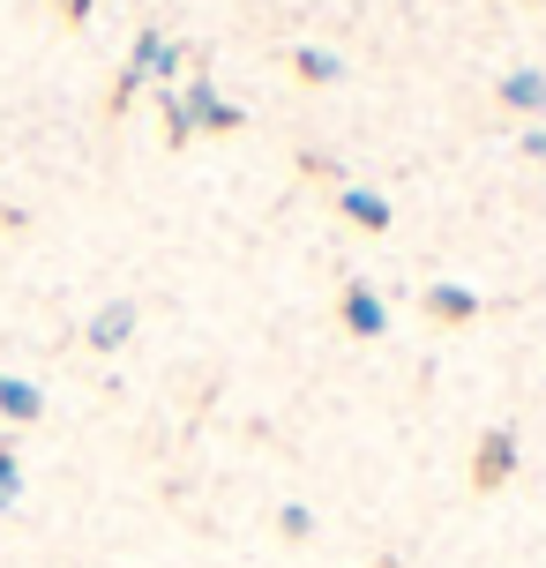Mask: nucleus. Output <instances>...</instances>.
Masks as SVG:
<instances>
[{
	"mask_svg": "<svg viewBox=\"0 0 546 568\" xmlns=\"http://www.w3.org/2000/svg\"><path fill=\"white\" fill-rule=\"evenodd\" d=\"M502 105H509V113H546V75H539V68L502 75Z\"/></svg>",
	"mask_w": 546,
	"mask_h": 568,
	"instance_id": "7",
	"label": "nucleus"
},
{
	"mask_svg": "<svg viewBox=\"0 0 546 568\" xmlns=\"http://www.w3.org/2000/svg\"><path fill=\"white\" fill-rule=\"evenodd\" d=\"M165 120H173V135H188V128L232 135V128H240V105H225V98H218V83H210V75H195V90H188V98H165Z\"/></svg>",
	"mask_w": 546,
	"mask_h": 568,
	"instance_id": "1",
	"label": "nucleus"
},
{
	"mask_svg": "<svg viewBox=\"0 0 546 568\" xmlns=\"http://www.w3.org/2000/svg\"><path fill=\"white\" fill-rule=\"evenodd\" d=\"M0 412H8L16 426H30L38 412H46V389H38V382H23V374H0Z\"/></svg>",
	"mask_w": 546,
	"mask_h": 568,
	"instance_id": "6",
	"label": "nucleus"
},
{
	"mask_svg": "<svg viewBox=\"0 0 546 568\" xmlns=\"http://www.w3.org/2000/svg\"><path fill=\"white\" fill-rule=\"evenodd\" d=\"M509 471H517V426L479 434V449H472V486H502Z\"/></svg>",
	"mask_w": 546,
	"mask_h": 568,
	"instance_id": "3",
	"label": "nucleus"
},
{
	"mask_svg": "<svg viewBox=\"0 0 546 568\" xmlns=\"http://www.w3.org/2000/svg\"><path fill=\"white\" fill-rule=\"evenodd\" d=\"M23 494V471H16V442H0V509Z\"/></svg>",
	"mask_w": 546,
	"mask_h": 568,
	"instance_id": "11",
	"label": "nucleus"
},
{
	"mask_svg": "<svg viewBox=\"0 0 546 568\" xmlns=\"http://www.w3.org/2000/svg\"><path fill=\"white\" fill-rule=\"evenodd\" d=\"M345 329L352 337H382V329H390V307L374 300L367 284H345Z\"/></svg>",
	"mask_w": 546,
	"mask_h": 568,
	"instance_id": "5",
	"label": "nucleus"
},
{
	"mask_svg": "<svg viewBox=\"0 0 546 568\" xmlns=\"http://www.w3.org/2000/svg\"><path fill=\"white\" fill-rule=\"evenodd\" d=\"M173 68H180V45L165 38V30H143V38H135V53H128V75H120L113 105H128V98H135L150 75H173Z\"/></svg>",
	"mask_w": 546,
	"mask_h": 568,
	"instance_id": "2",
	"label": "nucleus"
},
{
	"mask_svg": "<svg viewBox=\"0 0 546 568\" xmlns=\"http://www.w3.org/2000/svg\"><path fill=\"white\" fill-rule=\"evenodd\" d=\"M128 337H135V300H105V307L90 314V344L98 352H120Z\"/></svg>",
	"mask_w": 546,
	"mask_h": 568,
	"instance_id": "4",
	"label": "nucleus"
},
{
	"mask_svg": "<svg viewBox=\"0 0 546 568\" xmlns=\"http://www.w3.org/2000/svg\"><path fill=\"white\" fill-rule=\"evenodd\" d=\"M524 150H532V158H546V128H532V135H524Z\"/></svg>",
	"mask_w": 546,
	"mask_h": 568,
	"instance_id": "13",
	"label": "nucleus"
},
{
	"mask_svg": "<svg viewBox=\"0 0 546 568\" xmlns=\"http://www.w3.org/2000/svg\"><path fill=\"white\" fill-rule=\"evenodd\" d=\"M427 307L442 314V322H472V314H479V292H472V284H427Z\"/></svg>",
	"mask_w": 546,
	"mask_h": 568,
	"instance_id": "8",
	"label": "nucleus"
},
{
	"mask_svg": "<svg viewBox=\"0 0 546 568\" xmlns=\"http://www.w3.org/2000/svg\"><path fill=\"white\" fill-rule=\"evenodd\" d=\"M277 531H285V539H307V531H315V509L285 501V509H277Z\"/></svg>",
	"mask_w": 546,
	"mask_h": 568,
	"instance_id": "12",
	"label": "nucleus"
},
{
	"mask_svg": "<svg viewBox=\"0 0 546 568\" xmlns=\"http://www.w3.org/2000/svg\"><path fill=\"white\" fill-rule=\"evenodd\" d=\"M292 68H300L307 83H337V75H345V60L322 53V45H300V53H292Z\"/></svg>",
	"mask_w": 546,
	"mask_h": 568,
	"instance_id": "10",
	"label": "nucleus"
},
{
	"mask_svg": "<svg viewBox=\"0 0 546 568\" xmlns=\"http://www.w3.org/2000/svg\"><path fill=\"white\" fill-rule=\"evenodd\" d=\"M337 210H345L352 225H367V232H390V202L367 195V187H345V195H337Z\"/></svg>",
	"mask_w": 546,
	"mask_h": 568,
	"instance_id": "9",
	"label": "nucleus"
}]
</instances>
